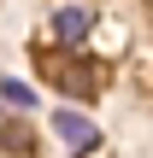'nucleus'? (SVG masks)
<instances>
[{
  "label": "nucleus",
  "mask_w": 153,
  "mask_h": 158,
  "mask_svg": "<svg viewBox=\"0 0 153 158\" xmlns=\"http://www.w3.org/2000/svg\"><path fill=\"white\" fill-rule=\"evenodd\" d=\"M35 64H41V76H47L53 88H65V94H94V76H88V64H77V59H59V53H35Z\"/></svg>",
  "instance_id": "1"
},
{
  "label": "nucleus",
  "mask_w": 153,
  "mask_h": 158,
  "mask_svg": "<svg viewBox=\"0 0 153 158\" xmlns=\"http://www.w3.org/2000/svg\"><path fill=\"white\" fill-rule=\"evenodd\" d=\"M0 141H6L12 152H24V147H29V129H18V123H6V129H0Z\"/></svg>",
  "instance_id": "4"
},
{
  "label": "nucleus",
  "mask_w": 153,
  "mask_h": 158,
  "mask_svg": "<svg viewBox=\"0 0 153 158\" xmlns=\"http://www.w3.org/2000/svg\"><path fill=\"white\" fill-rule=\"evenodd\" d=\"M53 23H59V41H65V47H77V41L94 29V12H88V6H65Z\"/></svg>",
  "instance_id": "3"
},
{
  "label": "nucleus",
  "mask_w": 153,
  "mask_h": 158,
  "mask_svg": "<svg viewBox=\"0 0 153 158\" xmlns=\"http://www.w3.org/2000/svg\"><path fill=\"white\" fill-rule=\"evenodd\" d=\"M0 94H6V100H12V106H29V88H24V82H6V88H0Z\"/></svg>",
  "instance_id": "5"
},
{
  "label": "nucleus",
  "mask_w": 153,
  "mask_h": 158,
  "mask_svg": "<svg viewBox=\"0 0 153 158\" xmlns=\"http://www.w3.org/2000/svg\"><path fill=\"white\" fill-rule=\"evenodd\" d=\"M53 129L65 135V147H71V152H94V147H100V129H94L88 117H77V111H59V117H53Z\"/></svg>",
  "instance_id": "2"
}]
</instances>
